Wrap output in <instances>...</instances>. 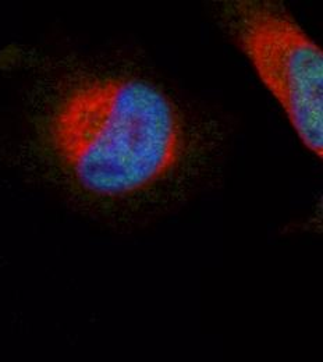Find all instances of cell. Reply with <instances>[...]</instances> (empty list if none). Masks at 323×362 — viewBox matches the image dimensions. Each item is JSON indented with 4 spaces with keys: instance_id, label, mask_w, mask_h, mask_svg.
Here are the masks:
<instances>
[{
    "instance_id": "obj_2",
    "label": "cell",
    "mask_w": 323,
    "mask_h": 362,
    "mask_svg": "<svg viewBox=\"0 0 323 362\" xmlns=\"http://www.w3.org/2000/svg\"><path fill=\"white\" fill-rule=\"evenodd\" d=\"M234 41L248 56L303 144L323 156V52L286 7L241 0L225 7Z\"/></svg>"
},
{
    "instance_id": "obj_1",
    "label": "cell",
    "mask_w": 323,
    "mask_h": 362,
    "mask_svg": "<svg viewBox=\"0 0 323 362\" xmlns=\"http://www.w3.org/2000/svg\"><path fill=\"white\" fill-rule=\"evenodd\" d=\"M53 149L83 188L126 198L165 179L179 165L184 130L173 102L139 78L84 83L57 107Z\"/></svg>"
}]
</instances>
